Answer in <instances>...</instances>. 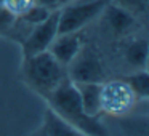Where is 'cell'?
<instances>
[{
	"label": "cell",
	"instance_id": "52a82bcc",
	"mask_svg": "<svg viewBox=\"0 0 149 136\" xmlns=\"http://www.w3.org/2000/svg\"><path fill=\"white\" fill-rule=\"evenodd\" d=\"M100 16L103 18V24L106 26V29L114 35H128L138 26V18L111 0L103 8Z\"/></svg>",
	"mask_w": 149,
	"mask_h": 136
},
{
	"label": "cell",
	"instance_id": "3957f363",
	"mask_svg": "<svg viewBox=\"0 0 149 136\" xmlns=\"http://www.w3.org/2000/svg\"><path fill=\"white\" fill-rule=\"evenodd\" d=\"M109 0H69L59 8L58 34L79 32L96 19Z\"/></svg>",
	"mask_w": 149,
	"mask_h": 136
},
{
	"label": "cell",
	"instance_id": "d6986e66",
	"mask_svg": "<svg viewBox=\"0 0 149 136\" xmlns=\"http://www.w3.org/2000/svg\"><path fill=\"white\" fill-rule=\"evenodd\" d=\"M2 2H3V0H0V5H2Z\"/></svg>",
	"mask_w": 149,
	"mask_h": 136
},
{
	"label": "cell",
	"instance_id": "30bf717a",
	"mask_svg": "<svg viewBox=\"0 0 149 136\" xmlns=\"http://www.w3.org/2000/svg\"><path fill=\"white\" fill-rule=\"evenodd\" d=\"M42 130L47 136H85L82 133H79L75 128H72L68 122L61 119L59 115H56L52 109L45 110V115H43V125Z\"/></svg>",
	"mask_w": 149,
	"mask_h": 136
},
{
	"label": "cell",
	"instance_id": "5b68a950",
	"mask_svg": "<svg viewBox=\"0 0 149 136\" xmlns=\"http://www.w3.org/2000/svg\"><path fill=\"white\" fill-rule=\"evenodd\" d=\"M68 78L74 83L79 82H100L103 83L106 71L98 53L90 46H82L80 51L68 66Z\"/></svg>",
	"mask_w": 149,
	"mask_h": 136
},
{
	"label": "cell",
	"instance_id": "ac0fdd59",
	"mask_svg": "<svg viewBox=\"0 0 149 136\" xmlns=\"http://www.w3.org/2000/svg\"><path fill=\"white\" fill-rule=\"evenodd\" d=\"M32 136H47V135H45V133L42 131V130H39V131H36V133H34Z\"/></svg>",
	"mask_w": 149,
	"mask_h": 136
},
{
	"label": "cell",
	"instance_id": "277c9868",
	"mask_svg": "<svg viewBox=\"0 0 149 136\" xmlns=\"http://www.w3.org/2000/svg\"><path fill=\"white\" fill-rule=\"evenodd\" d=\"M136 99V94L125 80H109L101 85V110L109 115H125L133 109Z\"/></svg>",
	"mask_w": 149,
	"mask_h": 136
},
{
	"label": "cell",
	"instance_id": "6da1fadb",
	"mask_svg": "<svg viewBox=\"0 0 149 136\" xmlns=\"http://www.w3.org/2000/svg\"><path fill=\"white\" fill-rule=\"evenodd\" d=\"M45 99L50 109L79 133L85 136H109L106 126L98 117H91L84 110L77 87L69 78L59 83Z\"/></svg>",
	"mask_w": 149,
	"mask_h": 136
},
{
	"label": "cell",
	"instance_id": "7c38bea8",
	"mask_svg": "<svg viewBox=\"0 0 149 136\" xmlns=\"http://www.w3.org/2000/svg\"><path fill=\"white\" fill-rule=\"evenodd\" d=\"M125 82L130 85V88L136 94V98H148L149 96V74L146 72V69L136 71Z\"/></svg>",
	"mask_w": 149,
	"mask_h": 136
},
{
	"label": "cell",
	"instance_id": "2e32d148",
	"mask_svg": "<svg viewBox=\"0 0 149 136\" xmlns=\"http://www.w3.org/2000/svg\"><path fill=\"white\" fill-rule=\"evenodd\" d=\"M16 18L18 16H15L5 7L0 5V35H8L10 34V31L13 29L15 23H16Z\"/></svg>",
	"mask_w": 149,
	"mask_h": 136
},
{
	"label": "cell",
	"instance_id": "5bb4252c",
	"mask_svg": "<svg viewBox=\"0 0 149 136\" xmlns=\"http://www.w3.org/2000/svg\"><path fill=\"white\" fill-rule=\"evenodd\" d=\"M111 2L125 8L127 11H130L136 18L144 16L146 11H148V5H149V0H111Z\"/></svg>",
	"mask_w": 149,
	"mask_h": 136
},
{
	"label": "cell",
	"instance_id": "ba28073f",
	"mask_svg": "<svg viewBox=\"0 0 149 136\" xmlns=\"http://www.w3.org/2000/svg\"><path fill=\"white\" fill-rule=\"evenodd\" d=\"M84 46L80 37V31L79 32H68V34H58L53 43L50 45L48 51L53 55V58L59 62L61 66L68 67L71 61L75 58L80 48Z\"/></svg>",
	"mask_w": 149,
	"mask_h": 136
},
{
	"label": "cell",
	"instance_id": "7a4b0ae2",
	"mask_svg": "<svg viewBox=\"0 0 149 136\" xmlns=\"http://www.w3.org/2000/svg\"><path fill=\"white\" fill-rule=\"evenodd\" d=\"M23 78L36 93L47 98L59 83L68 78V69L59 64L47 50L24 58Z\"/></svg>",
	"mask_w": 149,
	"mask_h": 136
},
{
	"label": "cell",
	"instance_id": "8992f818",
	"mask_svg": "<svg viewBox=\"0 0 149 136\" xmlns=\"http://www.w3.org/2000/svg\"><path fill=\"white\" fill-rule=\"evenodd\" d=\"M58 19H59V11L55 10L45 21H42L40 24H37L31 29L26 40L21 43L24 58L47 51L50 48V45L58 35Z\"/></svg>",
	"mask_w": 149,
	"mask_h": 136
},
{
	"label": "cell",
	"instance_id": "8fae6325",
	"mask_svg": "<svg viewBox=\"0 0 149 136\" xmlns=\"http://www.w3.org/2000/svg\"><path fill=\"white\" fill-rule=\"evenodd\" d=\"M148 42L146 39H136L127 46L125 58L130 66L136 69H146V62H148Z\"/></svg>",
	"mask_w": 149,
	"mask_h": 136
},
{
	"label": "cell",
	"instance_id": "9a60e30c",
	"mask_svg": "<svg viewBox=\"0 0 149 136\" xmlns=\"http://www.w3.org/2000/svg\"><path fill=\"white\" fill-rule=\"evenodd\" d=\"M36 3V0H3L2 7H5L10 13H13L15 16H21L29 10L32 5Z\"/></svg>",
	"mask_w": 149,
	"mask_h": 136
},
{
	"label": "cell",
	"instance_id": "4fadbf2b",
	"mask_svg": "<svg viewBox=\"0 0 149 136\" xmlns=\"http://www.w3.org/2000/svg\"><path fill=\"white\" fill-rule=\"evenodd\" d=\"M53 11L55 10H50V8L43 7V5H40V3H34L32 7H31L24 15H21L19 18L26 24H29V26L34 27V26H37V24H40L42 21H45Z\"/></svg>",
	"mask_w": 149,
	"mask_h": 136
},
{
	"label": "cell",
	"instance_id": "9c48e42d",
	"mask_svg": "<svg viewBox=\"0 0 149 136\" xmlns=\"http://www.w3.org/2000/svg\"><path fill=\"white\" fill-rule=\"evenodd\" d=\"M101 85L100 82H79L75 83L84 110L91 117H98L101 110Z\"/></svg>",
	"mask_w": 149,
	"mask_h": 136
},
{
	"label": "cell",
	"instance_id": "e0dca14e",
	"mask_svg": "<svg viewBox=\"0 0 149 136\" xmlns=\"http://www.w3.org/2000/svg\"><path fill=\"white\" fill-rule=\"evenodd\" d=\"M69 0H36V3H40L43 7L50 8V10H59L64 3H68Z\"/></svg>",
	"mask_w": 149,
	"mask_h": 136
}]
</instances>
